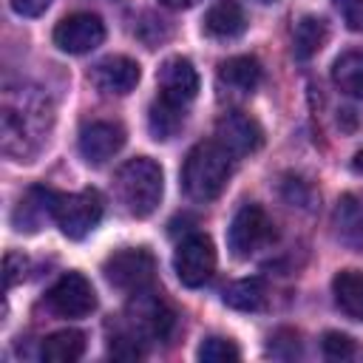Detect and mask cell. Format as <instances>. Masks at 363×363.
<instances>
[{"label": "cell", "mask_w": 363, "mask_h": 363, "mask_svg": "<svg viewBox=\"0 0 363 363\" xmlns=\"http://www.w3.org/2000/svg\"><path fill=\"white\" fill-rule=\"evenodd\" d=\"M261 3H275V0H261Z\"/></svg>", "instance_id": "obj_30"}, {"label": "cell", "mask_w": 363, "mask_h": 363, "mask_svg": "<svg viewBox=\"0 0 363 363\" xmlns=\"http://www.w3.org/2000/svg\"><path fill=\"white\" fill-rule=\"evenodd\" d=\"M162 6H167V9H176V11H182V9H193L199 0H159Z\"/></svg>", "instance_id": "obj_28"}, {"label": "cell", "mask_w": 363, "mask_h": 363, "mask_svg": "<svg viewBox=\"0 0 363 363\" xmlns=\"http://www.w3.org/2000/svg\"><path fill=\"white\" fill-rule=\"evenodd\" d=\"M233 173V156L227 147L213 142H199L182 164V187L193 201H213Z\"/></svg>", "instance_id": "obj_1"}, {"label": "cell", "mask_w": 363, "mask_h": 363, "mask_svg": "<svg viewBox=\"0 0 363 363\" xmlns=\"http://www.w3.org/2000/svg\"><path fill=\"white\" fill-rule=\"evenodd\" d=\"M320 346H323V354L332 357V360H346V357L354 354V340L343 332H326Z\"/></svg>", "instance_id": "obj_25"}, {"label": "cell", "mask_w": 363, "mask_h": 363, "mask_svg": "<svg viewBox=\"0 0 363 363\" xmlns=\"http://www.w3.org/2000/svg\"><path fill=\"white\" fill-rule=\"evenodd\" d=\"M122 145H125V128L111 119H94L82 125L79 139H77L79 156L88 164H105L111 156L122 150Z\"/></svg>", "instance_id": "obj_10"}, {"label": "cell", "mask_w": 363, "mask_h": 363, "mask_svg": "<svg viewBox=\"0 0 363 363\" xmlns=\"http://www.w3.org/2000/svg\"><path fill=\"white\" fill-rule=\"evenodd\" d=\"M332 79L343 94L363 99V51L340 54L332 65Z\"/></svg>", "instance_id": "obj_23"}, {"label": "cell", "mask_w": 363, "mask_h": 363, "mask_svg": "<svg viewBox=\"0 0 363 363\" xmlns=\"http://www.w3.org/2000/svg\"><path fill=\"white\" fill-rule=\"evenodd\" d=\"M139 79H142L139 62L130 60V57H122V54L105 57V60L96 62L94 71H91V82L96 85V91L111 94V96H125V94H130V91L139 85Z\"/></svg>", "instance_id": "obj_13"}, {"label": "cell", "mask_w": 363, "mask_h": 363, "mask_svg": "<svg viewBox=\"0 0 363 363\" xmlns=\"http://www.w3.org/2000/svg\"><path fill=\"white\" fill-rule=\"evenodd\" d=\"M329 40V28H326V20L315 17V14H306L295 23L292 28V54L295 60H309L315 57Z\"/></svg>", "instance_id": "obj_18"}, {"label": "cell", "mask_w": 363, "mask_h": 363, "mask_svg": "<svg viewBox=\"0 0 363 363\" xmlns=\"http://www.w3.org/2000/svg\"><path fill=\"white\" fill-rule=\"evenodd\" d=\"M45 306L60 318H85L96 309V292L82 272H65L45 292Z\"/></svg>", "instance_id": "obj_8"}, {"label": "cell", "mask_w": 363, "mask_h": 363, "mask_svg": "<svg viewBox=\"0 0 363 363\" xmlns=\"http://www.w3.org/2000/svg\"><path fill=\"white\" fill-rule=\"evenodd\" d=\"M261 62L255 60V57H247V54H241V57H230V60H224L221 65H218V82L227 88V91H233V94H238V96H247V94H252L258 85H261Z\"/></svg>", "instance_id": "obj_14"}, {"label": "cell", "mask_w": 363, "mask_h": 363, "mask_svg": "<svg viewBox=\"0 0 363 363\" xmlns=\"http://www.w3.org/2000/svg\"><path fill=\"white\" fill-rule=\"evenodd\" d=\"M238 357H241L238 346L227 337H204L199 346V360L204 363H233Z\"/></svg>", "instance_id": "obj_24"}, {"label": "cell", "mask_w": 363, "mask_h": 363, "mask_svg": "<svg viewBox=\"0 0 363 363\" xmlns=\"http://www.w3.org/2000/svg\"><path fill=\"white\" fill-rule=\"evenodd\" d=\"M85 352V335L77 332V329H62V332H54L43 340V360L48 363H74L79 360Z\"/></svg>", "instance_id": "obj_20"}, {"label": "cell", "mask_w": 363, "mask_h": 363, "mask_svg": "<svg viewBox=\"0 0 363 363\" xmlns=\"http://www.w3.org/2000/svg\"><path fill=\"white\" fill-rule=\"evenodd\" d=\"M153 272H156V261L142 247L119 250V252L108 255L105 264H102L105 281L111 286L122 289V292H139V289L150 286L153 284Z\"/></svg>", "instance_id": "obj_5"}, {"label": "cell", "mask_w": 363, "mask_h": 363, "mask_svg": "<svg viewBox=\"0 0 363 363\" xmlns=\"http://www.w3.org/2000/svg\"><path fill=\"white\" fill-rule=\"evenodd\" d=\"M335 303L352 320H363V272L360 269H340L332 281Z\"/></svg>", "instance_id": "obj_17"}, {"label": "cell", "mask_w": 363, "mask_h": 363, "mask_svg": "<svg viewBox=\"0 0 363 363\" xmlns=\"http://www.w3.org/2000/svg\"><path fill=\"white\" fill-rule=\"evenodd\" d=\"M102 218V196L88 187L79 193H57L54 199V221L62 235L79 241L85 238Z\"/></svg>", "instance_id": "obj_3"}, {"label": "cell", "mask_w": 363, "mask_h": 363, "mask_svg": "<svg viewBox=\"0 0 363 363\" xmlns=\"http://www.w3.org/2000/svg\"><path fill=\"white\" fill-rule=\"evenodd\" d=\"M48 6H51V0H11V9L20 17H40Z\"/></svg>", "instance_id": "obj_27"}, {"label": "cell", "mask_w": 363, "mask_h": 363, "mask_svg": "<svg viewBox=\"0 0 363 363\" xmlns=\"http://www.w3.org/2000/svg\"><path fill=\"white\" fill-rule=\"evenodd\" d=\"M130 295L133 298L128 303V332L136 340H164L173 329V312L164 298L150 286Z\"/></svg>", "instance_id": "obj_4"}, {"label": "cell", "mask_w": 363, "mask_h": 363, "mask_svg": "<svg viewBox=\"0 0 363 363\" xmlns=\"http://www.w3.org/2000/svg\"><path fill=\"white\" fill-rule=\"evenodd\" d=\"M204 31L216 40H233L247 31V14L238 0H216L204 14Z\"/></svg>", "instance_id": "obj_15"}, {"label": "cell", "mask_w": 363, "mask_h": 363, "mask_svg": "<svg viewBox=\"0 0 363 363\" xmlns=\"http://www.w3.org/2000/svg\"><path fill=\"white\" fill-rule=\"evenodd\" d=\"M162 193H164V176L153 159L136 156L116 170V196L130 216L136 218L150 216L159 207Z\"/></svg>", "instance_id": "obj_2"}, {"label": "cell", "mask_w": 363, "mask_h": 363, "mask_svg": "<svg viewBox=\"0 0 363 363\" xmlns=\"http://www.w3.org/2000/svg\"><path fill=\"white\" fill-rule=\"evenodd\" d=\"M105 40V23L91 11L68 14L54 28V45L65 54H88Z\"/></svg>", "instance_id": "obj_9"}, {"label": "cell", "mask_w": 363, "mask_h": 363, "mask_svg": "<svg viewBox=\"0 0 363 363\" xmlns=\"http://www.w3.org/2000/svg\"><path fill=\"white\" fill-rule=\"evenodd\" d=\"M221 301L238 312H258L267 303V284L261 278H241L224 286Z\"/></svg>", "instance_id": "obj_19"}, {"label": "cell", "mask_w": 363, "mask_h": 363, "mask_svg": "<svg viewBox=\"0 0 363 363\" xmlns=\"http://www.w3.org/2000/svg\"><path fill=\"white\" fill-rule=\"evenodd\" d=\"M272 235H275V230H272L269 216L258 204H244L233 216V221H230L227 247L233 250V255L250 258L252 252H258L261 247H267L272 241Z\"/></svg>", "instance_id": "obj_6"}, {"label": "cell", "mask_w": 363, "mask_h": 363, "mask_svg": "<svg viewBox=\"0 0 363 363\" xmlns=\"http://www.w3.org/2000/svg\"><path fill=\"white\" fill-rule=\"evenodd\" d=\"M335 9L352 31L363 34V0H335Z\"/></svg>", "instance_id": "obj_26"}, {"label": "cell", "mask_w": 363, "mask_h": 363, "mask_svg": "<svg viewBox=\"0 0 363 363\" xmlns=\"http://www.w3.org/2000/svg\"><path fill=\"white\" fill-rule=\"evenodd\" d=\"M173 269L179 281L190 289L204 286L216 269V247L204 233H190L187 238L179 241L176 255H173Z\"/></svg>", "instance_id": "obj_7"}, {"label": "cell", "mask_w": 363, "mask_h": 363, "mask_svg": "<svg viewBox=\"0 0 363 363\" xmlns=\"http://www.w3.org/2000/svg\"><path fill=\"white\" fill-rule=\"evenodd\" d=\"M335 227L343 241L363 244V193H346L335 210Z\"/></svg>", "instance_id": "obj_21"}, {"label": "cell", "mask_w": 363, "mask_h": 363, "mask_svg": "<svg viewBox=\"0 0 363 363\" xmlns=\"http://www.w3.org/2000/svg\"><path fill=\"white\" fill-rule=\"evenodd\" d=\"M54 199H57L54 190H48V187H31L20 199V204H17L14 216H11L14 227L17 230H28V233L40 230V224L45 218H54Z\"/></svg>", "instance_id": "obj_16"}, {"label": "cell", "mask_w": 363, "mask_h": 363, "mask_svg": "<svg viewBox=\"0 0 363 363\" xmlns=\"http://www.w3.org/2000/svg\"><path fill=\"white\" fill-rule=\"evenodd\" d=\"M184 125V108L182 105H173L167 99H153L150 111H147V130L153 139H173Z\"/></svg>", "instance_id": "obj_22"}, {"label": "cell", "mask_w": 363, "mask_h": 363, "mask_svg": "<svg viewBox=\"0 0 363 363\" xmlns=\"http://www.w3.org/2000/svg\"><path fill=\"white\" fill-rule=\"evenodd\" d=\"M156 82H159V96L173 105H182V108L187 102H193L199 94V74H196L193 62L184 57L164 60L156 74Z\"/></svg>", "instance_id": "obj_12"}, {"label": "cell", "mask_w": 363, "mask_h": 363, "mask_svg": "<svg viewBox=\"0 0 363 363\" xmlns=\"http://www.w3.org/2000/svg\"><path fill=\"white\" fill-rule=\"evenodd\" d=\"M216 142L221 147H227L230 156H247L261 147L264 130L252 116H247L241 111H230L216 122Z\"/></svg>", "instance_id": "obj_11"}, {"label": "cell", "mask_w": 363, "mask_h": 363, "mask_svg": "<svg viewBox=\"0 0 363 363\" xmlns=\"http://www.w3.org/2000/svg\"><path fill=\"white\" fill-rule=\"evenodd\" d=\"M352 167H354L357 173H363V150H360V153H357V156L352 159Z\"/></svg>", "instance_id": "obj_29"}]
</instances>
